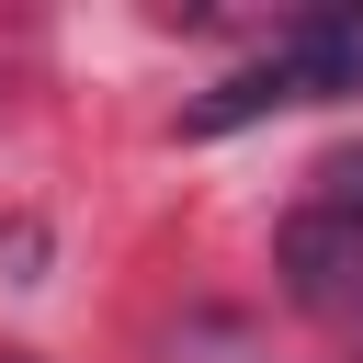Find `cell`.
<instances>
[{"mask_svg": "<svg viewBox=\"0 0 363 363\" xmlns=\"http://www.w3.org/2000/svg\"><path fill=\"white\" fill-rule=\"evenodd\" d=\"M272 272H284V295H295V306H363V227L306 204V216H284Z\"/></svg>", "mask_w": 363, "mask_h": 363, "instance_id": "obj_1", "label": "cell"}, {"mask_svg": "<svg viewBox=\"0 0 363 363\" xmlns=\"http://www.w3.org/2000/svg\"><path fill=\"white\" fill-rule=\"evenodd\" d=\"M272 68H284V91H295V102H340V91H363V0L306 11V23L272 45Z\"/></svg>", "mask_w": 363, "mask_h": 363, "instance_id": "obj_2", "label": "cell"}, {"mask_svg": "<svg viewBox=\"0 0 363 363\" xmlns=\"http://www.w3.org/2000/svg\"><path fill=\"white\" fill-rule=\"evenodd\" d=\"M284 102H295V91H284V68L261 57V68H238V79H216V91H204V102H193L182 125H193V136H227V125H250V113H284Z\"/></svg>", "mask_w": 363, "mask_h": 363, "instance_id": "obj_3", "label": "cell"}, {"mask_svg": "<svg viewBox=\"0 0 363 363\" xmlns=\"http://www.w3.org/2000/svg\"><path fill=\"white\" fill-rule=\"evenodd\" d=\"M318 216H352V227H363V147L318 159Z\"/></svg>", "mask_w": 363, "mask_h": 363, "instance_id": "obj_4", "label": "cell"}, {"mask_svg": "<svg viewBox=\"0 0 363 363\" xmlns=\"http://www.w3.org/2000/svg\"><path fill=\"white\" fill-rule=\"evenodd\" d=\"M0 363H34V352H0Z\"/></svg>", "mask_w": 363, "mask_h": 363, "instance_id": "obj_5", "label": "cell"}]
</instances>
